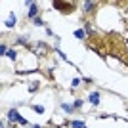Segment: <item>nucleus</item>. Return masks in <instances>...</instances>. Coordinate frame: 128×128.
Masks as SVG:
<instances>
[{"label": "nucleus", "mask_w": 128, "mask_h": 128, "mask_svg": "<svg viewBox=\"0 0 128 128\" xmlns=\"http://www.w3.org/2000/svg\"><path fill=\"white\" fill-rule=\"evenodd\" d=\"M8 118H12V120H17L19 124H27V120L23 117H19V113L16 111V109H12L10 113H8Z\"/></svg>", "instance_id": "f257e3e1"}, {"label": "nucleus", "mask_w": 128, "mask_h": 128, "mask_svg": "<svg viewBox=\"0 0 128 128\" xmlns=\"http://www.w3.org/2000/svg\"><path fill=\"white\" fill-rule=\"evenodd\" d=\"M54 6L56 8H59V10H63V12H67V10H73V4H61V2H54Z\"/></svg>", "instance_id": "f03ea898"}, {"label": "nucleus", "mask_w": 128, "mask_h": 128, "mask_svg": "<svg viewBox=\"0 0 128 128\" xmlns=\"http://www.w3.org/2000/svg\"><path fill=\"white\" fill-rule=\"evenodd\" d=\"M96 2H84V12H94Z\"/></svg>", "instance_id": "7ed1b4c3"}, {"label": "nucleus", "mask_w": 128, "mask_h": 128, "mask_svg": "<svg viewBox=\"0 0 128 128\" xmlns=\"http://www.w3.org/2000/svg\"><path fill=\"white\" fill-rule=\"evenodd\" d=\"M29 8H31V10H29V16L36 19V4H31V6H29Z\"/></svg>", "instance_id": "20e7f679"}, {"label": "nucleus", "mask_w": 128, "mask_h": 128, "mask_svg": "<svg viewBox=\"0 0 128 128\" xmlns=\"http://www.w3.org/2000/svg\"><path fill=\"white\" fill-rule=\"evenodd\" d=\"M90 102L94 103V105H96V103H100V94H98V92H94V94L90 96Z\"/></svg>", "instance_id": "39448f33"}, {"label": "nucleus", "mask_w": 128, "mask_h": 128, "mask_svg": "<svg viewBox=\"0 0 128 128\" xmlns=\"http://www.w3.org/2000/svg\"><path fill=\"white\" fill-rule=\"evenodd\" d=\"M6 25H8V27H14V25H16V16H14V14H12V16H10V19L6 21Z\"/></svg>", "instance_id": "423d86ee"}, {"label": "nucleus", "mask_w": 128, "mask_h": 128, "mask_svg": "<svg viewBox=\"0 0 128 128\" xmlns=\"http://www.w3.org/2000/svg\"><path fill=\"white\" fill-rule=\"evenodd\" d=\"M73 128H86V126H84V122H80V120H75V122H73Z\"/></svg>", "instance_id": "0eeeda50"}, {"label": "nucleus", "mask_w": 128, "mask_h": 128, "mask_svg": "<svg viewBox=\"0 0 128 128\" xmlns=\"http://www.w3.org/2000/svg\"><path fill=\"white\" fill-rule=\"evenodd\" d=\"M75 36H76V38H84V31H82V29L75 31Z\"/></svg>", "instance_id": "6e6552de"}, {"label": "nucleus", "mask_w": 128, "mask_h": 128, "mask_svg": "<svg viewBox=\"0 0 128 128\" xmlns=\"http://www.w3.org/2000/svg\"><path fill=\"white\" fill-rule=\"evenodd\" d=\"M34 111L36 113H44V107L42 105H34Z\"/></svg>", "instance_id": "1a4fd4ad"}, {"label": "nucleus", "mask_w": 128, "mask_h": 128, "mask_svg": "<svg viewBox=\"0 0 128 128\" xmlns=\"http://www.w3.org/2000/svg\"><path fill=\"white\" fill-rule=\"evenodd\" d=\"M34 25H44V21L40 19V17H36V19H34Z\"/></svg>", "instance_id": "9d476101"}, {"label": "nucleus", "mask_w": 128, "mask_h": 128, "mask_svg": "<svg viewBox=\"0 0 128 128\" xmlns=\"http://www.w3.org/2000/svg\"><path fill=\"white\" fill-rule=\"evenodd\" d=\"M61 107H63L65 111H71V109H73V107H71V105H69V103H63V105H61Z\"/></svg>", "instance_id": "9b49d317"}, {"label": "nucleus", "mask_w": 128, "mask_h": 128, "mask_svg": "<svg viewBox=\"0 0 128 128\" xmlns=\"http://www.w3.org/2000/svg\"><path fill=\"white\" fill-rule=\"evenodd\" d=\"M71 86H73V88H76V86H78V78H73V82H71Z\"/></svg>", "instance_id": "f8f14e48"}]
</instances>
